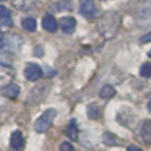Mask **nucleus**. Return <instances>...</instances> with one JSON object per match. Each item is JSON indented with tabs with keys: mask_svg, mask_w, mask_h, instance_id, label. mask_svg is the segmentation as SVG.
I'll use <instances>...</instances> for the list:
<instances>
[{
	"mask_svg": "<svg viewBox=\"0 0 151 151\" xmlns=\"http://www.w3.org/2000/svg\"><path fill=\"white\" fill-rule=\"evenodd\" d=\"M117 28H119V17H117V13H114V12L104 13L101 17V20H99V23H98L99 33H101L104 37H107V39L117 33Z\"/></svg>",
	"mask_w": 151,
	"mask_h": 151,
	"instance_id": "f257e3e1",
	"label": "nucleus"
},
{
	"mask_svg": "<svg viewBox=\"0 0 151 151\" xmlns=\"http://www.w3.org/2000/svg\"><path fill=\"white\" fill-rule=\"evenodd\" d=\"M55 114H57L55 109H47V111L36 120V124H34V130H36L37 133H44V132H47L50 128V125H52V120H54V117H55Z\"/></svg>",
	"mask_w": 151,
	"mask_h": 151,
	"instance_id": "f03ea898",
	"label": "nucleus"
},
{
	"mask_svg": "<svg viewBox=\"0 0 151 151\" xmlns=\"http://www.w3.org/2000/svg\"><path fill=\"white\" fill-rule=\"evenodd\" d=\"M24 76H26L29 81H37V80L42 76V70H41L39 65L36 63H28L24 67Z\"/></svg>",
	"mask_w": 151,
	"mask_h": 151,
	"instance_id": "7ed1b4c3",
	"label": "nucleus"
},
{
	"mask_svg": "<svg viewBox=\"0 0 151 151\" xmlns=\"http://www.w3.org/2000/svg\"><path fill=\"white\" fill-rule=\"evenodd\" d=\"M13 70L10 68L8 65H4L0 63V86H5L7 88L8 85H12V80H13Z\"/></svg>",
	"mask_w": 151,
	"mask_h": 151,
	"instance_id": "20e7f679",
	"label": "nucleus"
},
{
	"mask_svg": "<svg viewBox=\"0 0 151 151\" xmlns=\"http://www.w3.org/2000/svg\"><path fill=\"white\" fill-rule=\"evenodd\" d=\"M2 44H4L5 49L12 50V52H18L21 47V39H20V36H7L2 41Z\"/></svg>",
	"mask_w": 151,
	"mask_h": 151,
	"instance_id": "39448f33",
	"label": "nucleus"
},
{
	"mask_svg": "<svg viewBox=\"0 0 151 151\" xmlns=\"http://www.w3.org/2000/svg\"><path fill=\"white\" fill-rule=\"evenodd\" d=\"M59 26L65 34H72L76 28V21H75V18H72V17H63L62 20L59 21Z\"/></svg>",
	"mask_w": 151,
	"mask_h": 151,
	"instance_id": "423d86ee",
	"label": "nucleus"
},
{
	"mask_svg": "<svg viewBox=\"0 0 151 151\" xmlns=\"http://www.w3.org/2000/svg\"><path fill=\"white\" fill-rule=\"evenodd\" d=\"M10 145H12V148H13V150H17V151L23 150V146H24V137H23V133H21L20 130H15L13 133H12Z\"/></svg>",
	"mask_w": 151,
	"mask_h": 151,
	"instance_id": "0eeeda50",
	"label": "nucleus"
},
{
	"mask_svg": "<svg viewBox=\"0 0 151 151\" xmlns=\"http://www.w3.org/2000/svg\"><path fill=\"white\" fill-rule=\"evenodd\" d=\"M96 4L94 0H81V4H80V12H81L85 17H93L96 13Z\"/></svg>",
	"mask_w": 151,
	"mask_h": 151,
	"instance_id": "6e6552de",
	"label": "nucleus"
},
{
	"mask_svg": "<svg viewBox=\"0 0 151 151\" xmlns=\"http://www.w3.org/2000/svg\"><path fill=\"white\" fill-rule=\"evenodd\" d=\"M12 4H13L15 8H18L21 12H29L36 7L37 0H12Z\"/></svg>",
	"mask_w": 151,
	"mask_h": 151,
	"instance_id": "1a4fd4ad",
	"label": "nucleus"
},
{
	"mask_svg": "<svg viewBox=\"0 0 151 151\" xmlns=\"http://www.w3.org/2000/svg\"><path fill=\"white\" fill-rule=\"evenodd\" d=\"M140 137L146 145H151V120H143L140 127Z\"/></svg>",
	"mask_w": 151,
	"mask_h": 151,
	"instance_id": "9d476101",
	"label": "nucleus"
},
{
	"mask_svg": "<svg viewBox=\"0 0 151 151\" xmlns=\"http://www.w3.org/2000/svg\"><path fill=\"white\" fill-rule=\"evenodd\" d=\"M42 26H44V29L49 31V33H55L57 28H59V23H57V20L52 15H46V17L42 18Z\"/></svg>",
	"mask_w": 151,
	"mask_h": 151,
	"instance_id": "9b49d317",
	"label": "nucleus"
},
{
	"mask_svg": "<svg viewBox=\"0 0 151 151\" xmlns=\"http://www.w3.org/2000/svg\"><path fill=\"white\" fill-rule=\"evenodd\" d=\"M0 21H5L7 26L12 24V15H10V10L4 5H0Z\"/></svg>",
	"mask_w": 151,
	"mask_h": 151,
	"instance_id": "f8f14e48",
	"label": "nucleus"
},
{
	"mask_svg": "<svg viewBox=\"0 0 151 151\" xmlns=\"http://www.w3.org/2000/svg\"><path fill=\"white\" fill-rule=\"evenodd\" d=\"M4 93H5L7 98H18V94H20V86L12 83V85H8L7 88H5Z\"/></svg>",
	"mask_w": 151,
	"mask_h": 151,
	"instance_id": "ddd939ff",
	"label": "nucleus"
},
{
	"mask_svg": "<svg viewBox=\"0 0 151 151\" xmlns=\"http://www.w3.org/2000/svg\"><path fill=\"white\" fill-rule=\"evenodd\" d=\"M21 26H23V29L33 33V31H36V20H33V18H23Z\"/></svg>",
	"mask_w": 151,
	"mask_h": 151,
	"instance_id": "4468645a",
	"label": "nucleus"
},
{
	"mask_svg": "<svg viewBox=\"0 0 151 151\" xmlns=\"http://www.w3.org/2000/svg\"><path fill=\"white\" fill-rule=\"evenodd\" d=\"M99 94H101V98L109 99V98H112V96L115 94V89L112 88L111 85H104V86L101 88V91H99Z\"/></svg>",
	"mask_w": 151,
	"mask_h": 151,
	"instance_id": "2eb2a0df",
	"label": "nucleus"
},
{
	"mask_svg": "<svg viewBox=\"0 0 151 151\" xmlns=\"http://www.w3.org/2000/svg\"><path fill=\"white\" fill-rule=\"evenodd\" d=\"M102 140H104V143L106 145H109V146H114V145H119L120 143V140H119L117 137H114L112 133H104V137H102Z\"/></svg>",
	"mask_w": 151,
	"mask_h": 151,
	"instance_id": "dca6fc26",
	"label": "nucleus"
},
{
	"mask_svg": "<svg viewBox=\"0 0 151 151\" xmlns=\"http://www.w3.org/2000/svg\"><path fill=\"white\" fill-rule=\"evenodd\" d=\"M67 135H68L70 140H76V138H78V130H76V124H75V120H73L72 124L68 125V128H67Z\"/></svg>",
	"mask_w": 151,
	"mask_h": 151,
	"instance_id": "f3484780",
	"label": "nucleus"
},
{
	"mask_svg": "<svg viewBox=\"0 0 151 151\" xmlns=\"http://www.w3.org/2000/svg\"><path fill=\"white\" fill-rule=\"evenodd\" d=\"M140 75L143 76V78H148V76H151V63H150V62H146V63H143V65H141Z\"/></svg>",
	"mask_w": 151,
	"mask_h": 151,
	"instance_id": "a211bd4d",
	"label": "nucleus"
},
{
	"mask_svg": "<svg viewBox=\"0 0 151 151\" xmlns=\"http://www.w3.org/2000/svg\"><path fill=\"white\" fill-rule=\"evenodd\" d=\"M88 114H89V117H91V119H98V117H99V111H98V107H96V106H89Z\"/></svg>",
	"mask_w": 151,
	"mask_h": 151,
	"instance_id": "6ab92c4d",
	"label": "nucleus"
},
{
	"mask_svg": "<svg viewBox=\"0 0 151 151\" xmlns=\"http://www.w3.org/2000/svg\"><path fill=\"white\" fill-rule=\"evenodd\" d=\"M60 151H75V148L70 143H65V141H63V143L60 145Z\"/></svg>",
	"mask_w": 151,
	"mask_h": 151,
	"instance_id": "aec40b11",
	"label": "nucleus"
},
{
	"mask_svg": "<svg viewBox=\"0 0 151 151\" xmlns=\"http://www.w3.org/2000/svg\"><path fill=\"white\" fill-rule=\"evenodd\" d=\"M141 42H143V44H146V42H150V41H151V33H148V34H145V36H141Z\"/></svg>",
	"mask_w": 151,
	"mask_h": 151,
	"instance_id": "412c9836",
	"label": "nucleus"
},
{
	"mask_svg": "<svg viewBox=\"0 0 151 151\" xmlns=\"http://www.w3.org/2000/svg\"><path fill=\"white\" fill-rule=\"evenodd\" d=\"M34 55H36V57H42L44 55L42 47H36V49H34Z\"/></svg>",
	"mask_w": 151,
	"mask_h": 151,
	"instance_id": "4be33fe9",
	"label": "nucleus"
},
{
	"mask_svg": "<svg viewBox=\"0 0 151 151\" xmlns=\"http://www.w3.org/2000/svg\"><path fill=\"white\" fill-rule=\"evenodd\" d=\"M127 151H143V150H140L138 146H135V145H132V146H128V148H127Z\"/></svg>",
	"mask_w": 151,
	"mask_h": 151,
	"instance_id": "5701e85b",
	"label": "nucleus"
},
{
	"mask_svg": "<svg viewBox=\"0 0 151 151\" xmlns=\"http://www.w3.org/2000/svg\"><path fill=\"white\" fill-rule=\"evenodd\" d=\"M148 109H150V112H151V101L148 102Z\"/></svg>",
	"mask_w": 151,
	"mask_h": 151,
	"instance_id": "b1692460",
	"label": "nucleus"
},
{
	"mask_svg": "<svg viewBox=\"0 0 151 151\" xmlns=\"http://www.w3.org/2000/svg\"><path fill=\"white\" fill-rule=\"evenodd\" d=\"M150 57H151V50H150Z\"/></svg>",
	"mask_w": 151,
	"mask_h": 151,
	"instance_id": "393cba45",
	"label": "nucleus"
},
{
	"mask_svg": "<svg viewBox=\"0 0 151 151\" xmlns=\"http://www.w3.org/2000/svg\"><path fill=\"white\" fill-rule=\"evenodd\" d=\"M0 2H2V0H0Z\"/></svg>",
	"mask_w": 151,
	"mask_h": 151,
	"instance_id": "a878e982",
	"label": "nucleus"
}]
</instances>
